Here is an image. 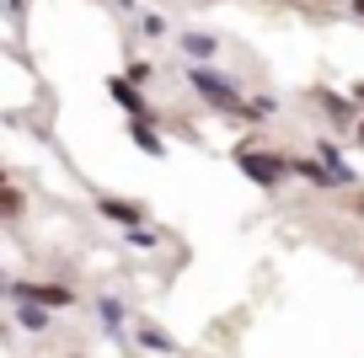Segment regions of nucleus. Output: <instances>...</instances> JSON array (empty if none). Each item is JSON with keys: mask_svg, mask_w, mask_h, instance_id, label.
<instances>
[{"mask_svg": "<svg viewBox=\"0 0 364 358\" xmlns=\"http://www.w3.org/2000/svg\"><path fill=\"white\" fill-rule=\"evenodd\" d=\"M241 171L257 188H279V161H268V156H241Z\"/></svg>", "mask_w": 364, "mask_h": 358, "instance_id": "obj_1", "label": "nucleus"}, {"mask_svg": "<svg viewBox=\"0 0 364 358\" xmlns=\"http://www.w3.org/2000/svg\"><path fill=\"white\" fill-rule=\"evenodd\" d=\"M193 86L204 91L209 102H220V107H236V91H230L225 80H215V75H209V70H193Z\"/></svg>", "mask_w": 364, "mask_h": 358, "instance_id": "obj_2", "label": "nucleus"}, {"mask_svg": "<svg viewBox=\"0 0 364 358\" xmlns=\"http://www.w3.org/2000/svg\"><path fill=\"white\" fill-rule=\"evenodd\" d=\"M107 91H113V97L124 102V107L134 112V118H139V112H145V102H139V91H134V86H124V80H113V86H107Z\"/></svg>", "mask_w": 364, "mask_h": 358, "instance_id": "obj_3", "label": "nucleus"}, {"mask_svg": "<svg viewBox=\"0 0 364 358\" xmlns=\"http://www.w3.org/2000/svg\"><path fill=\"white\" fill-rule=\"evenodd\" d=\"M16 315H22V326H48L43 305H33V300H27V305H22V310H16Z\"/></svg>", "mask_w": 364, "mask_h": 358, "instance_id": "obj_4", "label": "nucleus"}, {"mask_svg": "<svg viewBox=\"0 0 364 358\" xmlns=\"http://www.w3.org/2000/svg\"><path fill=\"white\" fill-rule=\"evenodd\" d=\"M102 209H107V214H113V219H124V224H134V219H139V214H134V209H129V203H102Z\"/></svg>", "mask_w": 364, "mask_h": 358, "instance_id": "obj_5", "label": "nucleus"}, {"mask_svg": "<svg viewBox=\"0 0 364 358\" xmlns=\"http://www.w3.org/2000/svg\"><path fill=\"white\" fill-rule=\"evenodd\" d=\"M134 139H139V145H145V150H150V156H161V145H156V134H150V129H145V124H134Z\"/></svg>", "mask_w": 364, "mask_h": 358, "instance_id": "obj_6", "label": "nucleus"}, {"mask_svg": "<svg viewBox=\"0 0 364 358\" xmlns=\"http://www.w3.org/2000/svg\"><path fill=\"white\" fill-rule=\"evenodd\" d=\"M353 11H364V0H353Z\"/></svg>", "mask_w": 364, "mask_h": 358, "instance_id": "obj_7", "label": "nucleus"}, {"mask_svg": "<svg viewBox=\"0 0 364 358\" xmlns=\"http://www.w3.org/2000/svg\"><path fill=\"white\" fill-rule=\"evenodd\" d=\"M359 139H364V129H359Z\"/></svg>", "mask_w": 364, "mask_h": 358, "instance_id": "obj_8", "label": "nucleus"}]
</instances>
